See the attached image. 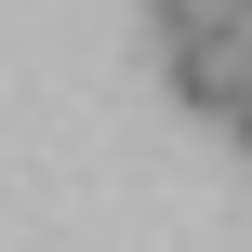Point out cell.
I'll return each instance as SVG.
<instances>
[{"label":"cell","mask_w":252,"mask_h":252,"mask_svg":"<svg viewBox=\"0 0 252 252\" xmlns=\"http://www.w3.org/2000/svg\"><path fill=\"white\" fill-rule=\"evenodd\" d=\"M226 133H239V146H252V93H239V120H226Z\"/></svg>","instance_id":"7a4b0ae2"},{"label":"cell","mask_w":252,"mask_h":252,"mask_svg":"<svg viewBox=\"0 0 252 252\" xmlns=\"http://www.w3.org/2000/svg\"><path fill=\"white\" fill-rule=\"evenodd\" d=\"M159 66H173V93H186L199 120H239V93H252V27H159Z\"/></svg>","instance_id":"6da1fadb"},{"label":"cell","mask_w":252,"mask_h":252,"mask_svg":"<svg viewBox=\"0 0 252 252\" xmlns=\"http://www.w3.org/2000/svg\"><path fill=\"white\" fill-rule=\"evenodd\" d=\"M239 13H252V0H239Z\"/></svg>","instance_id":"3957f363"}]
</instances>
